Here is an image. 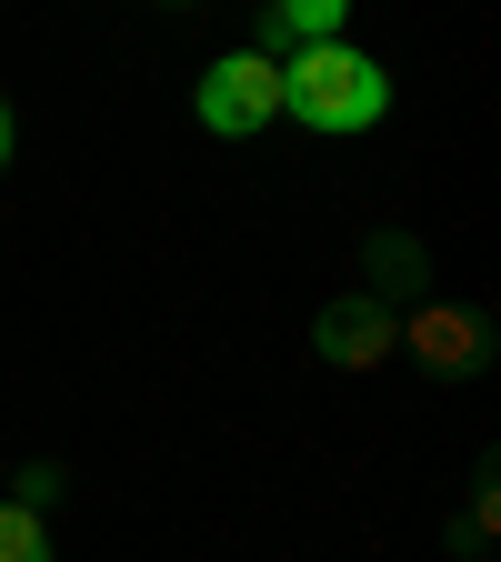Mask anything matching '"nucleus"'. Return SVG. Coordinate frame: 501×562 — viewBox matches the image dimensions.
<instances>
[{"instance_id": "obj_1", "label": "nucleus", "mask_w": 501, "mask_h": 562, "mask_svg": "<svg viewBox=\"0 0 501 562\" xmlns=\"http://www.w3.org/2000/svg\"><path fill=\"white\" fill-rule=\"evenodd\" d=\"M281 111H292L301 131L351 140V131H372V121L391 111V70H382L362 41H311V50L281 60Z\"/></svg>"}, {"instance_id": "obj_2", "label": "nucleus", "mask_w": 501, "mask_h": 562, "mask_svg": "<svg viewBox=\"0 0 501 562\" xmlns=\"http://www.w3.org/2000/svg\"><path fill=\"white\" fill-rule=\"evenodd\" d=\"M191 111H201V131H221V140H251L261 121H281V60H261V50H221V60L201 70Z\"/></svg>"}, {"instance_id": "obj_3", "label": "nucleus", "mask_w": 501, "mask_h": 562, "mask_svg": "<svg viewBox=\"0 0 501 562\" xmlns=\"http://www.w3.org/2000/svg\"><path fill=\"white\" fill-rule=\"evenodd\" d=\"M311 351H321L331 372H382L391 351H401V312H391V302H372V292H341V302H321Z\"/></svg>"}, {"instance_id": "obj_4", "label": "nucleus", "mask_w": 501, "mask_h": 562, "mask_svg": "<svg viewBox=\"0 0 501 562\" xmlns=\"http://www.w3.org/2000/svg\"><path fill=\"white\" fill-rule=\"evenodd\" d=\"M401 351H421L432 372H481L491 331H481V312H462V302H411V312H401Z\"/></svg>"}, {"instance_id": "obj_5", "label": "nucleus", "mask_w": 501, "mask_h": 562, "mask_svg": "<svg viewBox=\"0 0 501 562\" xmlns=\"http://www.w3.org/2000/svg\"><path fill=\"white\" fill-rule=\"evenodd\" d=\"M341 31H351V0H261V31H251V50H261V60H292V50L341 41Z\"/></svg>"}, {"instance_id": "obj_6", "label": "nucleus", "mask_w": 501, "mask_h": 562, "mask_svg": "<svg viewBox=\"0 0 501 562\" xmlns=\"http://www.w3.org/2000/svg\"><path fill=\"white\" fill-rule=\"evenodd\" d=\"M411 281H421V241H411V232H382V241H372V281H362V292L391 302V292H411Z\"/></svg>"}, {"instance_id": "obj_7", "label": "nucleus", "mask_w": 501, "mask_h": 562, "mask_svg": "<svg viewBox=\"0 0 501 562\" xmlns=\"http://www.w3.org/2000/svg\"><path fill=\"white\" fill-rule=\"evenodd\" d=\"M0 562H50V522L31 503H0Z\"/></svg>"}, {"instance_id": "obj_8", "label": "nucleus", "mask_w": 501, "mask_h": 562, "mask_svg": "<svg viewBox=\"0 0 501 562\" xmlns=\"http://www.w3.org/2000/svg\"><path fill=\"white\" fill-rule=\"evenodd\" d=\"M50 492H60V472H50V462H21V492H11V503H31V513H50Z\"/></svg>"}, {"instance_id": "obj_9", "label": "nucleus", "mask_w": 501, "mask_h": 562, "mask_svg": "<svg viewBox=\"0 0 501 562\" xmlns=\"http://www.w3.org/2000/svg\"><path fill=\"white\" fill-rule=\"evenodd\" d=\"M0 161H11V101H0Z\"/></svg>"}, {"instance_id": "obj_10", "label": "nucleus", "mask_w": 501, "mask_h": 562, "mask_svg": "<svg viewBox=\"0 0 501 562\" xmlns=\"http://www.w3.org/2000/svg\"><path fill=\"white\" fill-rule=\"evenodd\" d=\"M171 11H181V0H171Z\"/></svg>"}]
</instances>
